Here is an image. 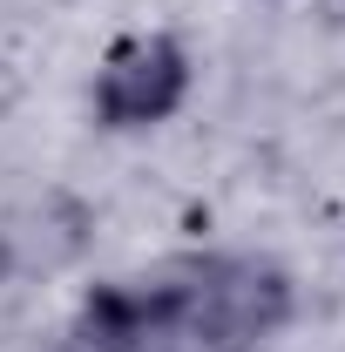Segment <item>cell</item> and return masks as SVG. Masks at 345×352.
I'll list each match as a JSON object with an SVG mask.
<instances>
[{"mask_svg": "<svg viewBox=\"0 0 345 352\" xmlns=\"http://www.w3.org/2000/svg\"><path fill=\"white\" fill-rule=\"evenodd\" d=\"M298 311V285L278 258H197L183 264L170 325L149 339V352H264Z\"/></svg>", "mask_w": 345, "mask_h": 352, "instance_id": "cell-1", "label": "cell"}, {"mask_svg": "<svg viewBox=\"0 0 345 352\" xmlns=\"http://www.w3.org/2000/svg\"><path fill=\"white\" fill-rule=\"evenodd\" d=\"M190 102V47L176 34H129L95 68V122L115 135L156 129Z\"/></svg>", "mask_w": 345, "mask_h": 352, "instance_id": "cell-2", "label": "cell"}, {"mask_svg": "<svg viewBox=\"0 0 345 352\" xmlns=\"http://www.w3.org/2000/svg\"><path fill=\"white\" fill-rule=\"evenodd\" d=\"M176 292H183V264L156 278H129V285H95L75 305L54 352H149V339L176 311Z\"/></svg>", "mask_w": 345, "mask_h": 352, "instance_id": "cell-3", "label": "cell"}, {"mask_svg": "<svg viewBox=\"0 0 345 352\" xmlns=\"http://www.w3.org/2000/svg\"><path fill=\"white\" fill-rule=\"evenodd\" d=\"M325 14H332V21H345V0H325Z\"/></svg>", "mask_w": 345, "mask_h": 352, "instance_id": "cell-4", "label": "cell"}]
</instances>
